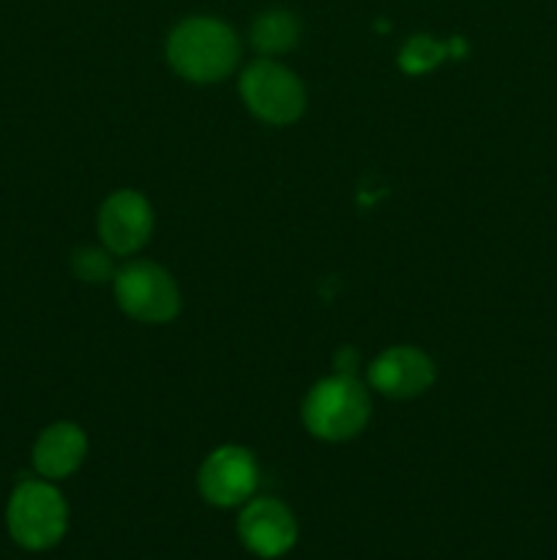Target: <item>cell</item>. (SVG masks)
<instances>
[{"instance_id":"obj_1","label":"cell","mask_w":557,"mask_h":560,"mask_svg":"<svg viewBox=\"0 0 557 560\" xmlns=\"http://www.w3.org/2000/svg\"><path fill=\"white\" fill-rule=\"evenodd\" d=\"M240 44L227 22L216 16H189L167 38V60L183 80L211 85L238 66Z\"/></svg>"},{"instance_id":"obj_2","label":"cell","mask_w":557,"mask_h":560,"mask_svg":"<svg viewBox=\"0 0 557 560\" xmlns=\"http://www.w3.org/2000/svg\"><path fill=\"white\" fill-rule=\"evenodd\" d=\"M371 413L366 386L355 375L336 372L309 388L304 399V427L317 441L342 443L360 435Z\"/></svg>"},{"instance_id":"obj_3","label":"cell","mask_w":557,"mask_h":560,"mask_svg":"<svg viewBox=\"0 0 557 560\" xmlns=\"http://www.w3.org/2000/svg\"><path fill=\"white\" fill-rule=\"evenodd\" d=\"M9 534L22 550L44 552L58 545L69 528V506L47 479H27L11 492L5 509Z\"/></svg>"},{"instance_id":"obj_4","label":"cell","mask_w":557,"mask_h":560,"mask_svg":"<svg viewBox=\"0 0 557 560\" xmlns=\"http://www.w3.org/2000/svg\"><path fill=\"white\" fill-rule=\"evenodd\" d=\"M240 96L249 113L268 126L295 124L306 109L304 82L271 58L246 66L240 74Z\"/></svg>"},{"instance_id":"obj_5","label":"cell","mask_w":557,"mask_h":560,"mask_svg":"<svg viewBox=\"0 0 557 560\" xmlns=\"http://www.w3.org/2000/svg\"><path fill=\"white\" fill-rule=\"evenodd\" d=\"M115 301L137 323L162 326L178 317L180 290L162 266L134 260L115 273Z\"/></svg>"},{"instance_id":"obj_6","label":"cell","mask_w":557,"mask_h":560,"mask_svg":"<svg viewBox=\"0 0 557 560\" xmlns=\"http://www.w3.org/2000/svg\"><path fill=\"white\" fill-rule=\"evenodd\" d=\"M260 481V468L249 448L218 446L202 463L197 487L200 495L216 509H235L251 501Z\"/></svg>"},{"instance_id":"obj_7","label":"cell","mask_w":557,"mask_h":560,"mask_svg":"<svg viewBox=\"0 0 557 560\" xmlns=\"http://www.w3.org/2000/svg\"><path fill=\"white\" fill-rule=\"evenodd\" d=\"M98 238L109 255H134L151 241L153 208L140 191L120 189L98 208Z\"/></svg>"},{"instance_id":"obj_8","label":"cell","mask_w":557,"mask_h":560,"mask_svg":"<svg viewBox=\"0 0 557 560\" xmlns=\"http://www.w3.org/2000/svg\"><path fill=\"white\" fill-rule=\"evenodd\" d=\"M240 545L257 558H282L298 541V523L293 512L276 498H251L238 520Z\"/></svg>"},{"instance_id":"obj_9","label":"cell","mask_w":557,"mask_h":560,"mask_svg":"<svg viewBox=\"0 0 557 560\" xmlns=\"http://www.w3.org/2000/svg\"><path fill=\"white\" fill-rule=\"evenodd\" d=\"M437 370L435 361L418 348L410 345H399V348H388L386 353L377 355L369 364L366 381L377 394L391 399H413L431 388Z\"/></svg>"},{"instance_id":"obj_10","label":"cell","mask_w":557,"mask_h":560,"mask_svg":"<svg viewBox=\"0 0 557 560\" xmlns=\"http://www.w3.org/2000/svg\"><path fill=\"white\" fill-rule=\"evenodd\" d=\"M85 454V432L71 421H58L38 435L36 446H33V465H36L38 476H44L47 481H60L80 470Z\"/></svg>"},{"instance_id":"obj_11","label":"cell","mask_w":557,"mask_h":560,"mask_svg":"<svg viewBox=\"0 0 557 560\" xmlns=\"http://www.w3.org/2000/svg\"><path fill=\"white\" fill-rule=\"evenodd\" d=\"M298 33L300 27L289 11L271 9L257 16L254 25H251V44L262 55H284L295 47Z\"/></svg>"},{"instance_id":"obj_12","label":"cell","mask_w":557,"mask_h":560,"mask_svg":"<svg viewBox=\"0 0 557 560\" xmlns=\"http://www.w3.org/2000/svg\"><path fill=\"white\" fill-rule=\"evenodd\" d=\"M451 52V44H440L431 36H413L399 52V66L407 74H424V71L437 69Z\"/></svg>"},{"instance_id":"obj_13","label":"cell","mask_w":557,"mask_h":560,"mask_svg":"<svg viewBox=\"0 0 557 560\" xmlns=\"http://www.w3.org/2000/svg\"><path fill=\"white\" fill-rule=\"evenodd\" d=\"M71 268H74L76 279L87 284H102L118 273L107 249H76L71 257Z\"/></svg>"}]
</instances>
